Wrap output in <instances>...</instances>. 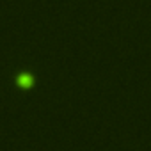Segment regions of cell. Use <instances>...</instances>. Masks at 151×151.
I'll use <instances>...</instances> for the list:
<instances>
[{"instance_id":"cell-1","label":"cell","mask_w":151,"mask_h":151,"mask_svg":"<svg viewBox=\"0 0 151 151\" xmlns=\"http://www.w3.org/2000/svg\"><path fill=\"white\" fill-rule=\"evenodd\" d=\"M14 84L23 89V91H29L36 86V78H34V75L30 71H20L16 77H14Z\"/></svg>"}]
</instances>
